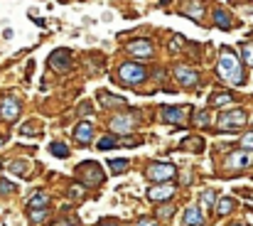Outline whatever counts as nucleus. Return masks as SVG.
Masks as SVG:
<instances>
[{"instance_id":"obj_18","label":"nucleus","mask_w":253,"mask_h":226,"mask_svg":"<svg viewBox=\"0 0 253 226\" xmlns=\"http://www.w3.org/2000/svg\"><path fill=\"white\" fill-rule=\"evenodd\" d=\"M99 101L103 103V106H126V99H121V96H108V94H99Z\"/></svg>"},{"instance_id":"obj_5","label":"nucleus","mask_w":253,"mask_h":226,"mask_svg":"<svg viewBox=\"0 0 253 226\" xmlns=\"http://www.w3.org/2000/svg\"><path fill=\"white\" fill-rule=\"evenodd\" d=\"M79 177H84L86 184H103V172H101V165L99 162H84L79 165Z\"/></svg>"},{"instance_id":"obj_40","label":"nucleus","mask_w":253,"mask_h":226,"mask_svg":"<svg viewBox=\"0 0 253 226\" xmlns=\"http://www.w3.org/2000/svg\"><path fill=\"white\" fill-rule=\"evenodd\" d=\"M3 143H5V138H3V135H0V145H3Z\"/></svg>"},{"instance_id":"obj_12","label":"nucleus","mask_w":253,"mask_h":226,"mask_svg":"<svg viewBox=\"0 0 253 226\" xmlns=\"http://www.w3.org/2000/svg\"><path fill=\"white\" fill-rule=\"evenodd\" d=\"M175 76L179 79L182 86H197V81H199V76L189 67H175Z\"/></svg>"},{"instance_id":"obj_42","label":"nucleus","mask_w":253,"mask_h":226,"mask_svg":"<svg viewBox=\"0 0 253 226\" xmlns=\"http://www.w3.org/2000/svg\"><path fill=\"white\" fill-rule=\"evenodd\" d=\"M162 3H167V0H162Z\"/></svg>"},{"instance_id":"obj_24","label":"nucleus","mask_w":253,"mask_h":226,"mask_svg":"<svg viewBox=\"0 0 253 226\" xmlns=\"http://www.w3.org/2000/svg\"><path fill=\"white\" fill-rule=\"evenodd\" d=\"M241 59H243L246 64H251V67H253V45H248V42H246V45L241 47Z\"/></svg>"},{"instance_id":"obj_11","label":"nucleus","mask_w":253,"mask_h":226,"mask_svg":"<svg viewBox=\"0 0 253 226\" xmlns=\"http://www.w3.org/2000/svg\"><path fill=\"white\" fill-rule=\"evenodd\" d=\"M175 194V184H167V182H162L160 187H152L150 192H148V197L152 199V201H165V199H170Z\"/></svg>"},{"instance_id":"obj_20","label":"nucleus","mask_w":253,"mask_h":226,"mask_svg":"<svg viewBox=\"0 0 253 226\" xmlns=\"http://www.w3.org/2000/svg\"><path fill=\"white\" fill-rule=\"evenodd\" d=\"M47 204H50L47 194H35V197L30 199V209H32V211H35V209H47Z\"/></svg>"},{"instance_id":"obj_37","label":"nucleus","mask_w":253,"mask_h":226,"mask_svg":"<svg viewBox=\"0 0 253 226\" xmlns=\"http://www.w3.org/2000/svg\"><path fill=\"white\" fill-rule=\"evenodd\" d=\"M79 113H81V116H89V113H91V106H89V103H81V111H79Z\"/></svg>"},{"instance_id":"obj_15","label":"nucleus","mask_w":253,"mask_h":226,"mask_svg":"<svg viewBox=\"0 0 253 226\" xmlns=\"http://www.w3.org/2000/svg\"><path fill=\"white\" fill-rule=\"evenodd\" d=\"M204 224V216H202V209L199 206H189L184 211V226H202Z\"/></svg>"},{"instance_id":"obj_19","label":"nucleus","mask_w":253,"mask_h":226,"mask_svg":"<svg viewBox=\"0 0 253 226\" xmlns=\"http://www.w3.org/2000/svg\"><path fill=\"white\" fill-rule=\"evenodd\" d=\"M214 23H216L221 30H231V18H228L224 10H216V13H214Z\"/></svg>"},{"instance_id":"obj_25","label":"nucleus","mask_w":253,"mask_h":226,"mask_svg":"<svg viewBox=\"0 0 253 226\" xmlns=\"http://www.w3.org/2000/svg\"><path fill=\"white\" fill-rule=\"evenodd\" d=\"M10 172H15V175H27V162H23V160H15V162H10Z\"/></svg>"},{"instance_id":"obj_10","label":"nucleus","mask_w":253,"mask_h":226,"mask_svg":"<svg viewBox=\"0 0 253 226\" xmlns=\"http://www.w3.org/2000/svg\"><path fill=\"white\" fill-rule=\"evenodd\" d=\"M128 52L133 57H150L152 54V42L150 40H133L128 45Z\"/></svg>"},{"instance_id":"obj_2","label":"nucleus","mask_w":253,"mask_h":226,"mask_svg":"<svg viewBox=\"0 0 253 226\" xmlns=\"http://www.w3.org/2000/svg\"><path fill=\"white\" fill-rule=\"evenodd\" d=\"M246 123V113L241 108H233V111H224L221 118H219V130L221 133H236V128H241Z\"/></svg>"},{"instance_id":"obj_34","label":"nucleus","mask_w":253,"mask_h":226,"mask_svg":"<svg viewBox=\"0 0 253 226\" xmlns=\"http://www.w3.org/2000/svg\"><path fill=\"white\" fill-rule=\"evenodd\" d=\"M20 133H23V135H35L37 130H35V126H32V123H27V126H23V130H20Z\"/></svg>"},{"instance_id":"obj_39","label":"nucleus","mask_w":253,"mask_h":226,"mask_svg":"<svg viewBox=\"0 0 253 226\" xmlns=\"http://www.w3.org/2000/svg\"><path fill=\"white\" fill-rule=\"evenodd\" d=\"M101 226H116V224H111V221H103V224H101Z\"/></svg>"},{"instance_id":"obj_14","label":"nucleus","mask_w":253,"mask_h":226,"mask_svg":"<svg viewBox=\"0 0 253 226\" xmlns=\"http://www.w3.org/2000/svg\"><path fill=\"white\" fill-rule=\"evenodd\" d=\"M184 113H187V108H184V106H179V108L165 106V108H162V118H165L167 123H175V126H179V123H182Z\"/></svg>"},{"instance_id":"obj_16","label":"nucleus","mask_w":253,"mask_h":226,"mask_svg":"<svg viewBox=\"0 0 253 226\" xmlns=\"http://www.w3.org/2000/svg\"><path fill=\"white\" fill-rule=\"evenodd\" d=\"M236 209V199L233 197H224V199H219V204H216V214L219 216H226L228 211H233Z\"/></svg>"},{"instance_id":"obj_31","label":"nucleus","mask_w":253,"mask_h":226,"mask_svg":"<svg viewBox=\"0 0 253 226\" xmlns=\"http://www.w3.org/2000/svg\"><path fill=\"white\" fill-rule=\"evenodd\" d=\"M30 216H32V221H42V219L47 216V209H37V211H32Z\"/></svg>"},{"instance_id":"obj_4","label":"nucleus","mask_w":253,"mask_h":226,"mask_svg":"<svg viewBox=\"0 0 253 226\" xmlns=\"http://www.w3.org/2000/svg\"><path fill=\"white\" fill-rule=\"evenodd\" d=\"M118 76H121L123 84H140V81H145L148 72L140 64H123L121 72H118Z\"/></svg>"},{"instance_id":"obj_1","label":"nucleus","mask_w":253,"mask_h":226,"mask_svg":"<svg viewBox=\"0 0 253 226\" xmlns=\"http://www.w3.org/2000/svg\"><path fill=\"white\" fill-rule=\"evenodd\" d=\"M216 72H219V76H221V79H226V81H228V84H233V86H241V84L246 81V76H243V67H241L238 57H236L231 50H221V57H219V64H216Z\"/></svg>"},{"instance_id":"obj_7","label":"nucleus","mask_w":253,"mask_h":226,"mask_svg":"<svg viewBox=\"0 0 253 226\" xmlns=\"http://www.w3.org/2000/svg\"><path fill=\"white\" fill-rule=\"evenodd\" d=\"M0 116H3L5 121H15L20 116V103L13 96H5L3 103H0Z\"/></svg>"},{"instance_id":"obj_3","label":"nucleus","mask_w":253,"mask_h":226,"mask_svg":"<svg viewBox=\"0 0 253 226\" xmlns=\"http://www.w3.org/2000/svg\"><path fill=\"white\" fill-rule=\"evenodd\" d=\"M175 175H177V167L170 165V162H152L150 170H148V177H150L152 182H167V179H172Z\"/></svg>"},{"instance_id":"obj_13","label":"nucleus","mask_w":253,"mask_h":226,"mask_svg":"<svg viewBox=\"0 0 253 226\" xmlns=\"http://www.w3.org/2000/svg\"><path fill=\"white\" fill-rule=\"evenodd\" d=\"M74 138H76V143H81V145H86V143H91L94 140V126L91 123H79L76 128H74Z\"/></svg>"},{"instance_id":"obj_29","label":"nucleus","mask_w":253,"mask_h":226,"mask_svg":"<svg viewBox=\"0 0 253 226\" xmlns=\"http://www.w3.org/2000/svg\"><path fill=\"white\" fill-rule=\"evenodd\" d=\"M13 189H15V187H13L8 179H0V194H10Z\"/></svg>"},{"instance_id":"obj_32","label":"nucleus","mask_w":253,"mask_h":226,"mask_svg":"<svg viewBox=\"0 0 253 226\" xmlns=\"http://www.w3.org/2000/svg\"><path fill=\"white\" fill-rule=\"evenodd\" d=\"M81 189H84V187H79V184H76V187H72L69 197H74V199H81V197H84V192H81Z\"/></svg>"},{"instance_id":"obj_26","label":"nucleus","mask_w":253,"mask_h":226,"mask_svg":"<svg viewBox=\"0 0 253 226\" xmlns=\"http://www.w3.org/2000/svg\"><path fill=\"white\" fill-rule=\"evenodd\" d=\"M214 199H216V194H214L211 189H206V192L202 194V209H209V206L214 204Z\"/></svg>"},{"instance_id":"obj_36","label":"nucleus","mask_w":253,"mask_h":226,"mask_svg":"<svg viewBox=\"0 0 253 226\" xmlns=\"http://www.w3.org/2000/svg\"><path fill=\"white\" fill-rule=\"evenodd\" d=\"M138 226H157V221H152V219H140Z\"/></svg>"},{"instance_id":"obj_22","label":"nucleus","mask_w":253,"mask_h":226,"mask_svg":"<svg viewBox=\"0 0 253 226\" xmlns=\"http://www.w3.org/2000/svg\"><path fill=\"white\" fill-rule=\"evenodd\" d=\"M50 150H52V155H57V157H62V160H64V157H69V148H67L64 143H52V145H50Z\"/></svg>"},{"instance_id":"obj_35","label":"nucleus","mask_w":253,"mask_h":226,"mask_svg":"<svg viewBox=\"0 0 253 226\" xmlns=\"http://www.w3.org/2000/svg\"><path fill=\"white\" fill-rule=\"evenodd\" d=\"M197 123H199V126H206V123H209V116H206V113H199V116H197Z\"/></svg>"},{"instance_id":"obj_6","label":"nucleus","mask_w":253,"mask_h":226,"mask_svg":"<svg viewBox=\"0 0 253 226\" xmlns=\"http://www.w3.org/2000/svg\"><path fill=\"white\" fill-rule=\"evenodd\" d=\"M251 162H253V155H251L248 150H236V152H231V155H228V160H226V165H228L231 170L248 167Z\"/></svg>"},{"instance_id":"obj_41","label":"nucleus","mask_w":253,"mask_h":226,"mask_svg":"<svg viewBox=\"0 0 253 226\" xmlns=\"http://www.w3.org/2000/svg\"><path fill=\"white\" fill-rule=\"evenodd\" d=\"M233 226H243V224H233Z\"/></svg>"},{"instance_id":"obj_28","label":"nucleus","mask_w":253,"mask_h":226,"mask_svg":"<svg viewBox=\"0 0 253 226\" xmlns=\"http://www.w3.org/2000/svg\"><path fill=\"white\" fill-rule=\"evenodd\" d=\"M111 148H116V140L111 135H106V138L99 140V150H111Z\"/></svg>"},{"instance_id":"obj_38","label":"nucleus","mask_w":253,"mask_h":226,"mask_svg":"<svg viewBox=\"0 0 253 226\" xmlns=\"http://www.w3.org/2000/svg\"><path fill=\"white\" fill-rule=\"evenodd\" d=\"M170 214H175V209H170V206H162V209H160V216H170Z\"/></svg>"},{"instance_id":"obj_23","label":"nucleus","mask_w":253,"mask_h":226,"mask_svg":"<svg viewBox=\"0 0 253 226\" xmlns=\"http://www.w3.org/2000/svg\"><path fill=\"white\" fill-rule=\"evenodd\" d=\"M108 167H111L116 175H123V172L130 167V162H128V160H111V162H108Z\"/></svg>"},{"instance_id":"obj_9","label":"nucleus","mask_w":253,"mask_h":226,"mask_svg":"<svg viewBox=\"0 0 253 226\" xmlns=\"http://www.w3.org/2000/svg\"><path fill=\"white\" fill-rule=\"evenodd\" d=\"M135 128V116H116L113 121H111V130H116V133H130Z\"/></svg>"},{"instance_id":"obj_30","label":"nucleus","mask_w":253,"mask_h":226,"mask_svg":"<svg viewBox=\"0 0 253 226\" xmlns=\"http://www.w3.org/2000/svg\"><path fill=\"white\" fill-rule=\"evenodd\" d=\"M76 224V219L74 216H67V219H62V221H54L52 226H74Z\"/></svg>"},{"instance_id":"obj_8","label":"nucleus","mask_w":253,"mask_h":226,"mask_svg":"<svg viewBox=\"0 0 253 226\" xmlns=\"http://www.w3.org/2000/svg\"><path fill=\"white\" fill-rule=\"evenodd\" d=\"M69 62H72L69 50H57V52L50 57V67L57 69V72H69Z\"/></svg>"},{"instance_id":"obj_17","label":"nucleus","mask_w":253,"mask_h":226,"mask_svg":"<svg viewBox=\"0 0 253 226\" xmlns=\"http://www.w3.org/2000/svg\"><path fill=\"white\" fill-rule=\"evenodd\" d=\"M182 150H194V152H202L204 150V140L202 138H184L182 140Z\"/></svg>"},{"instance_id":"obj_21","label":"nucleus","mask_w":253,"mask_h":226,"mask_svg":"<svg viewBox=\"0 0 253 226\" xmlns=\"http://www.w3.org/2000/svg\"><path fill=\"white\" fill-rule=\"evenodd\" d=\"M184 13H187L189 18H194V20H202V3H199V0H194V3H189V5L184 8Z\"/></svg>"},{"instance_id":"obj_33","label":"nucleus","mask_w":253,"mask_h":226,"mask_svg":"<svg viewBox=\"0 0 253 226\" xmlns=\"http://www.w3.org/2000/svg\"><path fill=\"white\" fill-rule=\"evenodd\" d=\"M241 145H243V148H251V150H253V133H248V135H243V140H241Z\"/></svg>"},{"instance_id":"obj_27","label":"nucleus","mask_w":253,"mask_h":226,"mask_svg":"<svg viewBox=\"0 0 253 226\" xmlns=\"http://www.w3.org/2000/svg\"><path fill=\"white\" fill-rule=\"evenodd\" d=\"M209 103H211V106H221V103H231V94H219V96H214V99H209Z\"/></svg>"}]
</instances>
